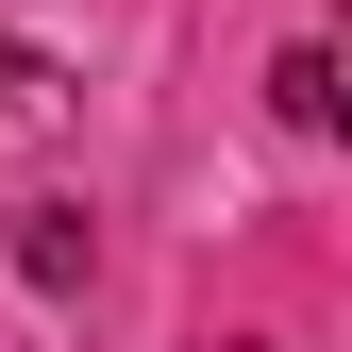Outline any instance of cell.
Segmentation results:
<instances>
[{
  "instance_id": "cell-2",
  "label": "cell",
  "mask_w": 352,
  "mask_h": 352,
  "mask_svg": "<svg viewBox=\"0 0 352 352\" xmlns=\"http://www.w3.org/2000/svg\"><path fill=\"white\" fill-rule=\"evenodd\" d=\"M269 101L302 118V135H352V34H302V51L269 67Z\"/></svg>"
},
{
  "instance_id": "cell-1",
  "label": "cell",
  "mask_w": 352,
  "mask_h": 352,
  "mask_svg": "<svg viewBox=\"0 0 352 352\" xmlns=\"http://www.w3.org/2000/svg\"><path fill=\"white\" fill-rule=\"evenodd\" d=\"M51 135H67V67L34 34H0V151H51Z\"/></svg>"
}]
</instances>
